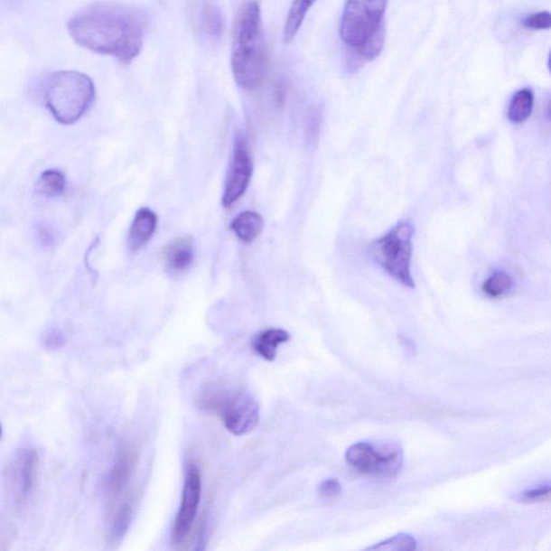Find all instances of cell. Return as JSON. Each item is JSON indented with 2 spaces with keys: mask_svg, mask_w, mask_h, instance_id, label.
Returning <instances> with one entry per match:
<instances>
[{
  "mask_svg": "<svg viewBox=\"0 0 551 551\" xmlns=\"http://www.w3.org/2000/svg\"><path fill=\"white\" fill-rule=\"evenodd\" d=\"M67 28L78 46L126 66L144 48L145 16L126 5L100 2L72 15Z\"/></svg>",
  "mask_w": 551,
  "mask_h": 551,
  "instance_id": "1",
  "label": "cell"
},
{
  "mask_svg": "<svg viewBox=\"0 0 551 551\" xmlns=\"http://www.w3.org/2000/svg\"><path fill=\"white\" fill-rule=\"evenodd\" d=\"M230 66L240 89L253 92L263 86L267 74V49L261 9L255 2L246 3L239 10Z\"/></svg>",
  "mask_w": 551,
  "mask_h": 551,
  "instance_id": "2",
  "label": "cell"
},
{
  "mask_svg": "<svg viewBox=\"0 0 551 551\" xmlns=\"http://www.w3.org/2000/svg\"><path fill=\"white\" fill-rule=\"evenodd\" d=\"M137 465L136 449L123 445L104 480V496L110 511L112 538L120 539L131 525L136 509V492L132 487Z\"/></svg>",
  "mask_w": 551,
  "mask_h": 551,
  "instance_id": "3",
  "label": "cell"
},
{
  "mask_svg": "<svg viewBox=\"0 0 551 551\" xmlns=\"http://www.w3.org/2000/svg\"><path fill=\"white\" fill-rule=\"evenodd\" d=\"M95 86L82 72H54L44 86L43 99L51 115L61 125H74L92 106Z\"/></svg>",
  "mask_w": 551,
  "mask_h": 551,
  "instance_id": "4",
  "label": "cell"
},
{
  "mask_svg": "<svg viewBox=\"0 0 551 551\" xmlns=\"http://www.w3.org/2000/svg\"><path fill=\"white\" fill-rule=\"evenodd\" d=\"M415 228L408 221L398 222L369 245L370 257L382 271L408 289L415 288L412 273Z\"/></svg>",
  "mask_w": 551,
  "mask_h": 551,
  "instance_id": "5",
  "label": "cell"
},
{
  "mask_svg": "<svg viewBox=\"0 0 551 551\" xmlns=\"http://www.w3.org/2000/svg\"><path fill=\"white\" fill-rule=\"evenodd\" d=\"M388 3L389 0H346L340 24L342 42L359 51L370 39L385 33Z\"/></svg>",
  "mask_w": 551,
  "mask_h": 551,
  "instance_id": "6",
  "label": "cell"
},
{
  "mask_svg": "<svg viewBox=\"0 0 551 551\" xmlns=\"http://www.w3.org/2000/svg\"><path fill=\"white\" fill-rule=\"evenodd\" d=\"M345 458L360 473L381 480L396 477L404 463L402 447L396 443H357L347 449Z\"/></svg>",
  "mask_w": 551,
  "mask_h": 551,
  "instance_id": "7",
  "label": "cell"
},
{
  "mask_svg": "<svg viewBox=\"0 0 551 551\" xmlns=\"http://www.w3.org/2000/svg\"><path fill=\"white\" fill-rule=\"evenodd\" d=\"M206 404L217 410L224 427L236 436L248 434L260 423V404L248 391L220 393Z\"/></svg>",
  "mask_w": 551,
  "mask_h": 551,
  "instance_id": "8",
  "label": "cell"
},
{
  "mask_svg": "<svg viewBox=\"0 0 551 551\" xmlns=\"http://www.w3.org/2000/svg\"><path fill=\"white\" fill-rule=\"evenodd\" d=\"M202 494L201 469L195 462H191L185 472L182 502L172 528V542L182 547L188 541L198 518Z\"/></svg>",
  "mask_w": 551,
  "mask_h": 551,
  "instance_id": "9",
  "label": "cell"
},
{
  "mask_svg": "<svg viewBox=\"0 0 551 551\" xmlns=\"http://www.w3.org/2000/svg\"><path fill=\"white\" fill-rule=\"evenodd\" d=\"M253 175V162L243 135L236 136L232 159H230L222 204L226 208L232 207L246 193Z\"/></svg>",
  "mask_w": 551,
  "mask_h": 551,
  "instance_id": "10",
  "label": "cell"
},
{
  "mask_svg": "<svg viewBox=\"0 0 551 551\" xmlns=\"http://www.w3.org/2000/svg\"><path fill=\"white\" fill-rule=\"evenodd\" d=\"M39 458L35 449L23 448L10 461L7 482L11 496L19 506L25 505L36 488Z\"/></svg>",
  "mask_w": 551,
  "mask_h": 551,
  "instance_id": "11",
  "label": "cell"
},
{
  "mask_svg": "<svg viewBox=\"0 0 551 551\" xmlns=\"http://www.w3.org/2000/svg\"><path fill=\"white\" fill-rule=\"evenodd\" d=\"M195 256V244L192 238H180L172 241L163 251V262L166 271L180 275L192 266Z\"/></svg>",
  "mask_w": 551,
  "mask_h": 551,
  "instance_id": "12",
  "label": "cell"
},
{
  "mask_svg": "<svg viewBox=\"0 0 551 551\" xmlns=\"http://www.w3.org/2000/svg\"><path fill=\"white\" fill-rule=\"evenodd\" d=\"M196 26L200 36L206 42L215 43L220 41L224 32V20L221 10L215 3L206 0L199 5Z\"/></svg>",
  "mask_w": 551,
  "mask_h": 551,
  "instance_id": "13",
  "label": "cell"
},
{
  "mask_svg": "<svg viewBox=\"0 0 551 551\" xmlns=\"http://www.w3.org/2000/svg\"><path fill=\"white\" fill-rule=\"evenodd\" d=\"M157 227V217L149 208H142L135 215L127 238L128 249L139 251L147 245L154 235Z\"/></svg>",
  "mask_w": 551,
  "mask_h": 551,
  "instance_id": "14",
  "label": "cell"
},
{
  "mask_svg": "<svg viewBox=\"0 0 551 551\" xmlns=\"http://www.w3.org/2000/svg\"><path fill=\"white\" fill-rule=\"evenodd\" d=\"M290 339L289 332L284 329H268L255 337L252 347L258 356L268 362H273L277 357L278 348Z\"/></svg>",
  "mask_w": 551,
  "mask_h": 551,
  "instance_id": "15",
  "label": "cell"
},
{
  "mask_svg": "<svg viewBox=\"0 0 551 551\" xmlns=\"http://www.w3.org/2000/svg\"><path fill=\"white\" fill-rule=\"evenodd\" d=\"M263 218L256 211H243L233 219L230 229L245 244H251L263 232Z\"/></svg>",
  "mask_w": 551,
  "mask_h": 551,
  "instance_id": "16",
  "label": "cell"
},
{
  "mask_svg": "<svg viewBox=\"0 0 551 551\" xmlns=\"http://www.w3.org/2000/svg\"><path fill=\"white\" fill-rule=\"evenodd\" d=\"M316 3L317 0H294V2H292L285 24V42L294 41L297 33L301 30L309 10H311L313 5Z\"/></svg>",
  "mask_w": 551,
  "mask_h": 551,
  "instance_id": "17",
  "label": "cell"
},
{
  "mask_svg": "<svg viewBox=\"0 0 551 551\" xmlns=\"http://www.w3.org/2000/svg\"><path fill=\"white\" fill-rule=\"evenodd\" d=\"M534 107V94L530 89H521L511 98L509 108L510 122L519 125L524 123L532 115Z\"/></svg>",
  "mask_w": 551,
  "mask_h": 551,
  "instance_id": "18",
  "label": "cell"
},
{
  "mask_svg": "<svg viewBox=\"0 0 551 551\" xmlns=\"http://www.w3.org/2000/svg\"><path fill=\"white\" fill-rule=\"evenodd\" d=\"M66 179L63 173L55 170H49L42 173L37 182V192L39 194L54 198L64 192Z\"/></svg>",
  "mask_w": 551,
  "mask_h": 551,
  "instance_id": "19",
  "label": "cell"
},
{
  "mask_svg": "<svg viewBox=\"0 0 551 551\" xmlns=\"http://www.w3.org/2000/svg\"><path fill=\"white\" fill-rule=\"evenodd\" d=\"M514 280L505 272H494L482 285V291L491 299H499L513 289Z\"/></svg>",
  "mask_w": 551,
  "mask_h": 551,
  "instance_id": "20",
  "label": "cell"
},
{
  "mask_svg": "<svg viewBox=\"0 0 551 551\" xmlns=\"http://www.w3.org/2000/svg\"><path fill=\"white\" fill-rule=\"evenodd\" d=\"M417 548V541L407 533L397 534V536L386 539L367 550H387V551H413Z\"/></svg>",
  "mask_w": 551,
  "mask_h": 551,
  "instance_id": "21",
  "label": "cell"
},
{
  "mask_svg": "<svg viewBox=\"0 0 551 551\" xmlns=\"http://www.w3.org/2000/svg\"><path fill=\"white\" fill-rule=\"evenodd\" d=\"M551 497V481L545 482L543 485H538L528 490L522 491L517 497V500L520 502L534 503L543 501Z\"/></svg>",
  "mask_w": 551,
  "mask_h": 551,
  "instance_id": "22",
  "label": "cell"
},
{
  "mask_svg": "<svg viewBox=\"0 0 551 551\" xmlns=\"http://www.w3.org/2000/svg\"><path fill=\"white\" fill-rule=\"evenodd\" d=\"M522 25L530 30L545 31L551 28V14L549 11H539V13L525 16L521 21Z\"/></svg>",
  "mask_w": 551,
  "mask_h": 551,
  "instance_id": "23",
  "label": "cell"
},
{
  "mask_svg": "<svg viewBox=\"0 0 551 551\" xmlns=\"http://www.w3.org/2000/svg\"><path fill=\"white\" fill-rule=\"evenodd\" d=\"M341 492V482L335 480V478H329V480L320 482V485L318 486L319 496L324 499H334L339 497Z\"/></svg>",
  "mask_w": 551,
  "mask_h": 551,
  "instance_id": "24",
  "label": "cell"
},
{
  "mask_svg": "<svg viewBox=\"0 0 551 551\" xmlns=\"http://www.w3.org/2000/svg\"><path fill=\"white\" fill-rule=\"evenodd\" d=\"M64 341V336L55 333V332H51V333L47 336L46 341H44V344L50 347L51 350H54L55 347L59 348L63 345Z\"/></svg>",
  "mask_w": 551,
  "mask_h": 551,
  "instance_id": "25",
  "label": "cell"
},
{
  "mask_svg": "<svg viewBox=\"0 0 551 551\" xmlns=\"http://www.w3.org/2000/svg\"><path fill=\"white\" fill-rule=\"evenodd\" d=\"M286 95V87L284 82H279L275 88V98L278 103H283Z\"/></svg>",
  "mask_w": 551,
  "mask_h": 551,
  "instance_id": "26",
  "label": "cell"
},
{
  "mask_svg": "<svg viewBox=\"0 0 551 551\" xmlns=\"http://www.w3.org/2000/svg\"><path fill=\"white\" fill-rule=\"evenodd\" d=\"M547 117H548V119L551 120V101H550V103L548 105V108H547Z\"/></svg>",
  "mask_w": 551,
  "mask_h": 551,
  "instance_id": "27",
  "label": "cell"
},
{
  "mask_svg": "<svg viewBox=\"0 0 551 551\" xmlns=\"http://www.w3.org/2000/svg\"><path fill=\"white\" fill-rule=\"evenodd\" d=\"M548 69H549V71L551 72V51H550V53L548 56Z\"/></svg>",
  "mask_w": 551,
  "mask_h": 551,
  "instance_id": "28",
  "label": "cell"
}]
</instances>
